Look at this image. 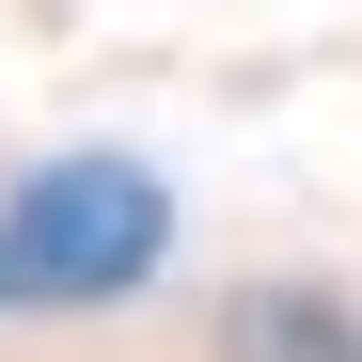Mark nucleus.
Masks as SVG:
<instances>
[{"label": "nucleus", "instance_id": "nucleus-1", "mask_svg": "<svg viewBox=\"0 0 362 362\" xmlns=\"http://www.w3.org/2000/svg\"><path fill=\"white\" fill-rule=\"evenodd\" d=\"M158 236H173L158 173H127V158H47L32 189L0 205V284H32V299H127L158 268Z\"/></svg>", "mask_w": 362, "mask_h": 362}]
</instances>
